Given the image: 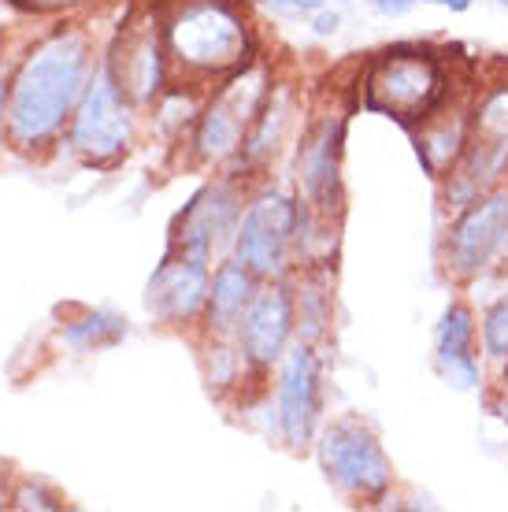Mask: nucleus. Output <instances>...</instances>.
<instances>
[{"instance_id":"f257e3e1","label":"nucleus","mask_w":508,"mask_h":512,"mask_svg":"<svg viewBox=\"0 0 508 512\" xmlns=\"http://www.w3.org/2000/svg\"><path fill=\"white\" fill-rule=\"evenodd\" d=\"M475 67L460 64L445 45L431 41H394L371 52L353 75V108L386 116L397 127H420L438 108L464 93Z\"/></svg>"},{"instance_id":"f03ea898","label":"nucleus","mask_w":508,"mask_h":512,"mask_svg":"<svg viewBox=\"0 0 508 512\" xmlns=\"http://www.w3.org/2000/svg\"><path fill=\"white\" fill-rule=\"evenodd\" d=\"M93 75L89 38L78 30H56L23 60L8 93V138L19 149L49 145L71 123Z\"/></svg>"},{"instance_id":"7ed1b4c3","label":"nucleus","mask_w":508,"mask_h":512,"mask_svg":"<svg viewBox=\"0 0 508 512\" xmlns=\"http://www.w3.org/2000/svg\"><path fill=\"white\" fill-rule=\"evenodd\" d=\"M160 15L171 75L186 86H216L260 56V38L242 0H167Z\"/></svg>"},{"instance_id":"20e7f679","label":"nucleus","mask_w":508,"mask_h":512,"mask_svg":"<svg viewBox=\"0 0 508 512\" xmlns=\"http://www.w3.org/2000/svg\"><path fill=\"white\" fill-rule=\"evenodd\" d=\"M471 138L460 164L438 182V205L445 216L460 212L475 197L508 182V67L475 71L468 90Z\"/></svg>"},{"instance_id":"39448f33","label":"nucleus","mask_w":508,"mask_h":512,"mask_svg":"<svg viewBox=\"0 0 508 512\" xmlns=\"http://www.w3.org/2000/svg\"><path fill=\"white\" fill-rule=\"evenodd\" d=\"M312 453L327 487L349 505L375 509L394 494V461L382 446L379 431L360 412H338L323 420Z\"/></svg>"},{"instance_id":"423d86ee","label":"nucleus","mask_w":508,"mask_h":512,"mask_svg":"<svg viewBox=\"0 0 508 512\" xmlns=\"http://www.w3.org/2000/svg\"><path fill=\"white\" fill-rule=\"evenodd\" d=\"M275 67L267 56H256L253 64L238 67L234 75L219 78L204 93L197 123L190 130V156L201 167H227L238 160L245 134L253 127L256 112L264 108L267 93L275 90Z\"/></svg>"},{"instance_id":"0eeeda50","label":"nucleus","mask_w":508,"mask_h":512,"mask_svg":"<svg viewBox=\"0 0 508 512\" xmlns=\"http://www.w3.org/2000/svg\"><path fill=\"white\" fill-rule=\"evenodd\" d=\"M438 264L457 290L479 286L508 268V182L445 216Z\"/></svg>"},{"instance_id":"6e6552de","label":"nucleus","mask_w":508,"mask_h":512,"mask_svg":"<svg viewBox=\"0 0 508 512\" xmlns=\"http://www.w3.org/2000/svg\"><path fill=\"white\" fill-rule=\"evenodd\" d=\"M353 116V97L323 101L312 108L293 153V186L301 205L316 216L342 219L345 216V134Z\"/></svg>"},{"instance_id":"1a4fd4ad","label":"nucleus","mask_w":508,"mask_h":512,"mask_svg":"<svg viewBox=\"0 0 508 512\" xmlns=\"http://www.w3.org/2000/svg\"><path fill=\"white\" fill-rule=\"evenodd\" d=\"M297 227H301V197L282 186H260L245 201L230 256H238L260 282L293 279Z\"/></svg>"},{"instance_id":"9d476101","label":"nucleus","mask_w":508,"mask_h":512,"mask_svg":"<svg viewBox=\"0 0 508 512\" xmlns=\"http://www.w3.org/2000/svg\"><path fill=\"white\" fill-rule=\"evenodd\" d=\"M327 357L323 349L293 342L290 353L271 372V412H275V438L290 453H305L316 442L327 412Z\"/></svg>"},{"instance_id":"9b49d317","label":"nucleus","mask_w":508,"mask_h":512,"mask_svg":"<svg viewBox=\"0 0 508 512\" xmlns=\"http://www.w3.org/2000/svg\"><path fill=\"white\" fill-rule=\"evenodd\" d=\"M138 104L119 90L108 60L93 67L89 86L71 116V145L89 164H115L130 153L138 134Z\"/></svg>"},{"instance_id":"f8f14e48","label":"nucleus","mask_w":508,"mask_h":512,"mask_svg":"<svg viewBox=\"0 0 508 512\" xmlns=\"http://www.w3.org/2000/svg\"><path fill=\"white\" fill-rule=\"evenodd\" d=\"M245 201H249V190H245V179L238 171H227L219 179L204 182L175 216L167 245L216 264L234 249V234L242 223Z\"/></svg>"},{"instance_id":"ddd939ff","label":"nucleus","mask_w":508,"mask_h":512,"mask_svg":"<svg viewBox=\"0 0 508 512\" xmlns=\"http://www.w3.org/2000/svg\"><path fill=\"white\" fill-rule=\"evenodd\" d=\"M234 342L242 349L256 383L271 379L279 360L297 342V305H293V279L260 282L256 297L245 308L242 323L234 331Z\"/></svg>"},{"instance_id":"4468645a","label":"nucleus","mask_w":508,"mask_h":512,"mask_svg":"<svg viewBox=\"0 0 508 512\" xmlns=\"http://www.w3.org/2000/svg\"><path fill=\"white\" fill-rule=\"evenodd\" d=\"M434 372L457 394H486L490 390V364L479 349V308L464 290L445 301L442 316L431 334Z\"/></svg>"},{"instance_id":"2eb2a0df","label":"nucleus","mask_w":508,"mask_h":512,"mask_svg":"<svg viewBox=\"0 0 508 512\" xmlns=\"http://www.w3.org/2000/svg\"><path fill=\"white\" fill-rule=\"evenodd\" d=\"M108 67H112L119 90L127 93L138 108H153L164 90L171 86V56L164 41V15H141L119 30V38L108 49Z\"/></svg>"},{"instance_id":"dca6fc26","label":"nucleus","mask_w":508,"mask_h":512,"mask_svg":"<svg viewBox=\"0 0 508 512\" xmlns=\"http://www.w3.org/2000/svg\"><path fill=\"white\" fill-rule=\"evenodd\" d=\"M212 260L190 256L167 245L164 260L156 264L153 279L145 286V305L164 327L190 331L197 327L208 305V286H212Z\"/></svg>"},{"instance_id":"f3484780","label":"nucleus","mask_w":508,"mask_h":512,"mask_svg":"<svg viewBox=\"0 0 508 512\" xmlns=\"http://www.w3.org/2000/svg\"><path fill=\"white\" fill-rule=\"evenodd\" d=\"M468 90L457 93V97L445 104V108H438L431 119H423L420 127L408 130L416 164L423 167V175H427L434 186L460 164V156H464V149H468V138H471Z\"/></svg>"},{"instance_id":"a211bd4d","label":"nucleus","mask_w":508,"mask_h":512,"mask_svg":"<svg viewBox=\"0 0 508 512\" xmlns=\"http://www.w3.org/2000/svg\"><path fill=\"white\" fill-rule=\"evenodd\" d=\"M293 119H297V90H293V82H275V90L267 93L264 108L256 112L242 153L230 164V171H238L242 179H253L256 171H264L282 153V145L293 130Z\"/></svg>"},{"instance_id":"6ab92c4d","label":"nucleus","mask_w":508,"mask_h":512,"mask_svg":"<svg viewBox=\"0 0 508 512\" xmlns=\"http://www.w3.org/2000/svg\"><path fill=\"white\" fill-rule=\"evenodd\" d=\"M260 290V279L245 268L238 256H223L212 268V286H208V305L201 316L204 338H234L242 323L245 308Z\"/></svg>"},{"instance_id":"aec40b11","label":"nucleus","mask_w":508,"mask_h":512,"mask_svg":"<svg viewBox=\"0 0 508 512\" xmlns=\"http://www.w3.org/2000/svg\"><path fill=\"white\" fill-rule=\"evenodd\" d=\"M297 342L316 349L331 346L334 334V268H301L293 275Z\"/></svg>"},{"instance_id":"412c9836","label":"nucleus","mask_w":508,"mask_h":512,"mask_svg":"<svg viewBox=\"0 0 508 512\" xmlns=\"http://www.w3.org/2000/svg\"><path fill=\"white\" fill-rule=\"evenodd\" d=\"M60 338H64V346H71L75 353L112 349L127 338V320L108 312V308H93V312H82L78 320L67 323Z\"/></svg>"},{"instance_id":"4be33fe9","label":"nucleus","mask_w":508,"mask_h":512,"mask_svg":"<svg viewBox=\"0 0 508 512\" xmlns=\"http://www.w3.org/2000/svg\"><path fill=\"white\" fill-rule=\"evenodd\" d=\"M245 379L256 383V375L249 372L238 342L234 338H208V346H204V383H208V390L223 397L230 390H242Z\"/></svg>"},{"instance_id":"5701e85b","label":"nucleus","mask_w":508,"mask_h":512,"mask_svg":"<svg viewBox=\"0 0 508 512\" xmlns=\"http://www.w3.org/2000/svg\"><path fill=\"white\" fill-rule=\"evenodd\" d=\"M479 349L490 372L508 364V282L479 308Z\"/></svg>"},{"instance_id":"b1692460","label":"nucleus","mask_w":508,"mask_h":512,"mask_svg":"<svg viewBox=\"0 0 508 512\" xmlns=\"http://www.w3.org/2000/svg\"><path fill=\"white\" fill-rule=\"evenodd\" d=\"M349 8V0H264V8L271 15H279V19H312L316 12H323V8Z\"/></svg>"},{"instance_id":"393cba45","label":"nucleus","mask_w":508,"mask_h":512,"mask_svg":"<svg viewBox=\"0 0 508 512\" xmlns=\"http://www.w3.org/2000/svg\"><path fill=\"white\" fill-rule=\"evenodd\" d=\"M12 505L15 509H60L64 501H60V494H52L45 483H23L12 494Z\"/></svg>"},{"instance_id":"a878e982","label":"nucleus","mask_w":508,"mask_h":512,"mask_svg":"<svg viewBox=\"0 0 508 512\" xmlns=\"http://www.w3.org/2000/svg\"><path fill=\"white\" fill-rule=\"evenodd\" d=\"M308 30H312V38H319V41H327V38H334L338 30H342V8H323V12H316L312 19H308Z\"/></svg>"},{"instance_id":"bb28decb","label":"nucleus","mask_w":508,"mask_h":512,"mask_svg":"<svg viewBox=\"0 0 508 512\" xmlns=\"http://www.w3.org/2000/svg\"><path fill=\"white\" fill-rule=\"evenodd\" d=\"M420 0H368V8L382 19H405V15L416 12Z\"/></svg>"},{"instance_id":"cd10ccee","label":"nucleus","mask_w":508,"mask_h":512,"mask_svg":"<svg viewBox=\"0 0 508 512\" xmlns=\"http://www.w3.org/2000/svg\"><path fill=\"white\" fill-rule=\"evenodd\" d=\"M420 4H431V8H442V12L464 15L475 8V0H420Z\"/></svg>"},{"instance_id":"c85d7f7f","label":"nucleus","mask_w":508,"mask_h":512,"mask_svg":"<svg viewBox=\"0 0 508 512\" xmlns=\"http://www.w3.org/2000/svg\"><path fill=\"white\" fill-rule=\"evenodd\" d=\"M490 394L508 397V364H501L497 372H490Z\"/></svg>"},{"instance_id":"c756f323","label":"nucleus","mask_w":508,"mask_h":512,"mask_svg":"<svg viewBox=\"0 0 508 512\" xmlns=\"http://www.w3.org/2000/svg\"><path fill=\"white\" fill-rule=\"evenodd\" d=\"M486 405H490V412L505 423V431H508V397H497V394H490V390H486Z\"/></svg>"},{"instance_id":"7c9ffc66","label":"nucleus","mask_w":508,"mask_h":512,"mask_svg":"<svg viewBox=\"0 0 508 512\" xmlns=\"http://www.w3.org/2000/svg\"><path fill=\"white\" fill-rule=\"evenodd\" d=\"M34 8H45V12H56V8H78V4H86V0H30Z\"/></svg>"},{"instance_id":"2f4dec72","label":"nucleus","mask_w":508,"mask_h":512,"mask_svg":"<svg viewBox=\"0 0 508 512\" xmlns=\"http://www.w3.org/2000/svg\"><path fill=\"white\" fill-rule=\"evenodd\" d=\"M4 116H8V112H4V86H0V130H4Z\"/></svg>"},{"instance_id":"473e14b6","label":"nucleus","mask_w":508,"mask_h":512,"mask_svg":"<svg viewBox=\"0 0 508 512\" xmlns=\"http://www.w3.org/2000/svg\"><path fill=\"white\" fill-rule=\"evenodd\" d=\"M0 509H4V487H0Z\"/></svg>"},{"instance_id":"72a5a7b5","label":"nucleus","mask_w":508,"mask_h":512,"mask_svg":"<svg viewBox=\"0 0 508 512\" xmlns=\"http://www.w3.org/2000/svg\"><path fill=\"white\" fill-rule=\"evenodd\" d=\"M494 4H501V8H508V0H494Z\"/></svg>"}]
</instances>
